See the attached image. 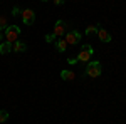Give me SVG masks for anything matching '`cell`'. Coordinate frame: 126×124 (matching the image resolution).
I'll return each instance as SVG.
<instances>
[{
  "mask_svg": "<svg viewBox=\"0 0 126 124\" xmlns=\"http://www.w3.org/2000/svg\"><path fill=\"white\" fill-rule=\"evenodd\" d=\"M54 34H49V35H46V40H47V42H52V40H54Z\"/></svg>",
  "mask_w": 126,
  "mask_h": 124,
  "instance_id": "15",
  "label": "cell"
},
{
  "mask_svg": "<svg viewBox=\"0 0 126 124\" xmlns=\"http://www.w3.org/2000/svg\"><path fill=\"white\" fill-rule=\"evenodd\" d=\"M97 29H99V25L97 24H91V25H87L86 27V35H93V34H97Z\"/></svg>",
  "mask_w": 126,
  "mask_h": 124,
  "instance_id": "12",
  "label": "cell"
},
{
  "mask_svg": "<svg viewBox=\"0 0 126 124\" xmlns=\"http://www.w3.org/2000/svg\"><path fill=\"white\" fill-rule=\"evenodd\" d=\"M67 29H69V24L66 20H57L56 25H54V37H62L67 34Z\"/></svg>",
  "mask_w": 126,
  "mask_h": 124,
  "instance_id": "4",
  "label": "cell"
},
{
  "mask_svg": "<svg viewBox=\"0 0 126 124\" xmlns=\"http://www.w3.org/2000/svg\"><path fill=\"white\" fill-rule=\"evenodd\" d=\"M97 37H99V40L101 42H111V35H109V32H108L106 29H103L101 25H99V29H97Z\"/></svg>",
  "mask_w": 126,
  "mask_h": 124,
  "instance_id": "7",
  "label": "cell"
},
{
  "mask_svg": "<svg viewBox=\"0 0 126 124\" xmlns=\"http://www.w3.org/2000/svg\"><path fill=\"white\" fill-rule=\"evenodd\" d=\"M12 50H14V52H24V50H27V44L15 40V42L12 44Z\"/></svg>",
  "mask_w": 126,
  "mask_h": 124,
  "instance_id": "8",
  "label": "cell"
},
{
  "mask_svg": "<svg viewBox=\"0 0 126 124\" xmlns=\"http://www.w3.org/2000/svg\"><path fill=\"white\" fill-rule=\"evenodd\" d=\"M61 77H62V81H74L76 79V74L72 70H62L61 72Z\"/></svg>",
  "mask_w": 126,
  "mask_h": 124,
  "instance_id": "10",
  "label": "cell"
},
{
  "mask_svg": "<svg viewBox=\"0 0 126 124\" xmlns=\"http://www.w3.org/2000/svg\"><path fill=\"white\" fill-rule=\"evenodd\" d=\"M67 62L71 64V66H74V64H78V59H69Z\"/></svg>",
  "mask_w": 126,
  "mask_h": 124,
  "instance_id": "17",
  "label": "cell"
},
{
  "mask_svg": "<svg viewBox=\"0 0 126 124\" xmlns=\"http://www.w3.org/2000/svg\"><path fill=\"white\" fill-rule=\"evenodd\" d=\"M42 2H49V0H42Z\"/></svg>",
  "mask_w": 126,
  "mask_h": 124,
  "instance_id": "19",
  "label": "cell"
},
{
  "mask_svg": "<svg viewBox=\"0 0 126 124\" xmlns=\"http://www.w3.org/2000/svg\"><path fill=\"white\" fill-rule=\"evenodd\" d=\"M7 27H9V22H7V17H5V15H2V17H0V32H2V30H5Z\"/></svg>",
  "mask_w": 126,
  "mask_h": 124,
  "instance_id": "13",
  "label": "cell"
},
{
  "mask_svg": "<svg viewBox=\"0 0 126 124\" xmlns=\"http://www.w3.org/2000/svg\"><path fill=\"white\" fill-rule=\"evenodd\" d=\"M101 64L97 62V60H94V62H89L86 66V76L89 77H99L101 76Z\"/></svg>",
  "mask_w": 126,
  "mask_h": 124,
  "instance_id": "2",
  "label": "cell"
},
{
  "mask_svg": "<svg viewBox=\"0 0 126 124\" xmlns=\"http://www.w3.org/2000/svg\"><path fill=\"white\" fill-rule=\"evenodd\" d=\"M12 14H14V17H15V15H19V14H20L19 7H14V9H12Z\"/></svg>",
  "mask_w": 126,
  "mask_h": 124,
  "instance_id": "16",
  "label": "cell"
},
{
  "mask_svg": "<svg viewBox=\"0 0 126 124\" xmlns=\"http://www.w3.org/2000/svg\"><path fill=\"white\" fill-rule=\"evenodd\" d=\"M64 40L67 42V45H76V44H79V40H81V34H79L78 30H71V32L66 34Z\"/></svg>",
  "mask_w": 126,
  "mask_h": 124,
  "instance_id": "6",
  "label": "cell"
},
{
  "mask_svg": "<svg viewBox=\"0 0 126 124\" xmlns=\"http://www.w3.org/2000/svg\"><path fill=\"white\" fill-rule=\"evenodd\" d=\"M93 54H94V49L91 47L89 44H86V45L81 47V50H79V54H78L76 59H78V62H87V60H91Z\"/></svg>",
  "mask_w": 126,
  "mask_h": 124,
  "instance_id": "1",
  "label": "cell"
},
{
  "mask_svg": "<svg viewBox=\"0 0 126 124\" xmlns=\"http://www.w3.org/2000/svg\"><path fill=\"white\" fill-rule=\"evenodd\" d=\"M56 49H57L59 52H64V50L67 49V42H66L64 39H59V40H56Z\"/></svg>",
  "mask_w": 126,
  "mask_h": 124,
  "instance_id": "11",
  "label": "cell"
},
{
  "mask_svg": "<svg viewBox=\"0 0 126 124\" xmlns=\"http://www.w3.org/2000/svg\"><path fill=\"white\" fill-rule=\"evenodd\" d=\"M9 119V112L7 111H0V123H5Z\"/></svg>",
  "mask_w": 126,
  "mask_h": 124,
  "instance_id": "14",
  "label": "cell"
},
{
  "mask_svg": "<svg viewBox=\"0 0 126 124\" xmlns=\"http://www.w3.org/2000/svg\"><path fill=\"white\" fill-rule=\"evenodd\" d=\"M54 3H56V5H62V3H64V0H54Z\"/></svg>",
  "mask_w": 126,
  "mask_h": 124,
  "instance_id": "18",
  "label": "cell"
},
{
  "mask_svg": "<svg viewBox=\"0 0 126 124\" xmlns=\"http://www.w3.org/2000/svg\"><path fill=\"white\" fill-rule=\"evenodd\" d=\"M20 15H22V22H24L25 25H32V24L35 22V12L32 9H24L20 12Z\"/></svg>",
  "mask_w": 126,
  "mask_h": 124,
  "instance_id": "5",
  "label": "cell"
},
{
  "mask_svg": "<svg viewBox=\"0 0 126 124\" xmlns=\"http://www.w3.org/2000/svg\"><path fill=\"white\" fill-rule=\"evenodd\" d=\"M20 35V27L17 25H9L7 29H5V39H7V42H15Z\"/></svg>",
  "mask_w": 126,
  "mask_h": 124,
  "instance_id": "3",
  "label": "cell"
},
{
  "mask_svg": "<svg viewBox=\"0 0 126 124\" xmlns=\"http://www.w3.org/2000/svg\"><path fill=\"white\" fill-rule=\"evenodd\" d=\"M9 52H12V42H3V44H0V54H9Z\"/></svg>",
  "mask_w": 126,
  "mask_h": 124,
  "instance_id": "9",
  "label": "cell"
}]
</instances>
